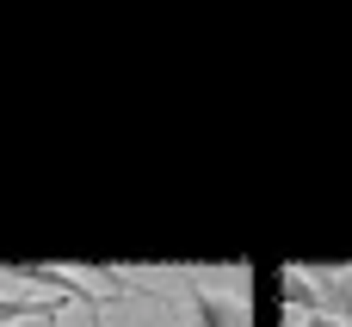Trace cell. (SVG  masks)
Listing matches in <instances>:
<instances>
[{
	"label": "cell",
	"instance_id": "6da1fadb",
	"mask_svg": "<svg viewBox=\"0 0 352 327\" xmlns=\"http://www.w3.org/2000/svg\"><path fill=\"white\" fill-rule=\"evenodd\" d=\"M25 322L56 327L62 322V303L56 297H31V291H0V327H25Z\"/></svg>",
	"mask_w": 352,
	"mask_h": 327
},
{
	"label": "cell",
	"instance_id": "7a4b0ae2",
	"mask_svg": "<svg viewBox=\"0 0 352 327\" xmlns=\"http://www.w3.org/2000/svg\"><path fill=\"white\" fill-rule=\"evenodd\" d=\"M192 322L198 327H248V309L235 297H217V291L192 284Z\"/></svg>",
	"mask_w": 352,
	"mask_h": 327
},
{
	"label": "cell",
	"instance_id": "3957f363",
	"mask_svg": "<svg viewBox=\"0 0 352 327\" xmlns=\"http://www.w3.org/2000/svg\"><path fill=\"white\" fill-rule=\"evenodd\" d=\"M316 297H322V315L352 327V266H328L316 272Z\"/></svg>",
	"mask_w": 352,
	"mask_h": 327
},
{
	"label": "cell",
	"instance_id": "277c9868",
	"mask_svg": "<svg viewBox=\"0 0 352 327\" xmlns=\"http://www.w3.org/2000/svg\"><path fill=\"white\" fill-rule=\"evenodd\" d=\"M278 291H285V309H291V315H322L316 272H285V278H278Z\"/></svg>",
	"mask_w": 352,
	"mask_h": 327
},
{
	"label": "cell",
	"instance_id": "5b68a950",
	"mask_svg": "<svg viewBox=\"0 0 352 327\" xmlns=\"http://www.w3.org/2000/svg\"><path fill=\"white\" fill-rule=\"evenodd\" d=\"M291 327H346V322H334V315H291Z\"/></svg>",
	"mask_w": 352,
	"mask_h": 327
}]
</instances>
